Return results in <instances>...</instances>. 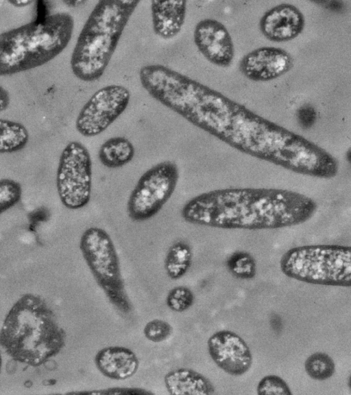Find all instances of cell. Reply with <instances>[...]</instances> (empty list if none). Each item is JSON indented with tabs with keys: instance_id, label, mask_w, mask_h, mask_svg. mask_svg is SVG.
Wrapping results in <instances>:
<instances>
[{
	"instance_id": "14",
	"label": "cell",
	"mask_w": 351,
	"mask_h": 395,
	"mask_svg": "<svg viewBox=\"0 0 351 395\" xmlns=\"http://www.w3.org/2000/svg\"><path fill=\"white\" fill-rule=\"evenodd\" d=\"M304 26L303 13L291 3L272 7L263 14L259 21L262 34L267 40L277 43L295 39L303 32Z\"/></svg>"
},
{
	"instance_id": "25",
	"label": "cell",
	"mask_w": 351,
	"mask_h": 395,
	"mask_svg": "<svg viewBox=\"0 0 351 395\" xmlns=\"http://www.w3.org/2000/svg\"><path fill=\"white\" fill-rule=\"evenodd\" d=\"M259 395H291L292 393L287 383L280 376L270 374L264 376L258 383Z\"/></svg>"
},
{
	"instance_id": "7",
	"label": "cell",
	"mask_w": 351,
	"mask_h": 395,
	"mask_svg": "<svg viewBox=\"0 0 351 395\" xmlns=\"http://www.w3.org/2000/svg\"><path fill=\"white\" fill-rule=\"evenodd\" d=\"M80 250L95 282L116 308L122 313L131 310L125 292L119 256L114 242L104 229L87 228L82 234Z\"/></svg>"
},
{
	"instance_id": "28",
	"label": "cell",
	"mask_w": 351,
	"mask_h": 395,
	"mask_svg": "<svg viewBox=\"0 0 351 395\" xmlns=\"http://www.w3.org/2000/svg\"><path fill=\"white\" fill-rule=\"evenodd\" d=\"M296 117L302 128L308 129L315 124L317 119V112L311 104H304L297 109Z\"/></svg>"
},
{
	"instance_id": "3",
	"label": "cell",
	"mask_w": 351,
	"mask_h": 395,
	"mask_svg": "<svg viewBox=\"0 0 351 395\" xmlns=\"http://www.w3.org/2000/svg\"><path fill=\"white\" fill-rule=\"evenodd\" d=\"M66 333L40 296L27 293L12 306L0 329V346L14 361L37 367L58 354Z\"/></svg>"
},
{
	"instance_id": "11",
	"label": "cell",
	"mask_w": 351,
	"mask_h": 395,
	"mask_svg": "<svg viewBox=\"0 0 351 395\" xmlns=\"http://www.w3.org/2000/svg\"><path fill=\"white\" fill-rule=\"evenodd\" d=\"M193 42L199 52L211 64L228 67L234 58V46L230 34L220 21L206 18L197 23Z\"/></svg>"
},
{
	"instance_id": "19",
	"label": "cell",
	"mask_w": 351,
	"mask_h": 395,
	"mask_svg": "<svg viewBox=\"0 0 351 395\" xmlns=\"http://www.w3.org/2000/svg\"><path fill=\"white\" fill-rule=\"evenodd\" d=\"M193 260L191 246L184 240L173 242L168 249L164 267L168 278L172 280L182 278L190 269Z\"/></svg>"
},
{
	"instance_id": "26",
	"label": "cell",
	"mask_w": 351,
	"mask_h": 395,
	"mask_svg": "<svg viewBox=\"0 0 351 395\" xmlns=\"http://www.w3.org/2000/svg\"><path fill=\"white\" fill-rule=\"evenodd\" d=\"M143 332L147 340L154 343H160L169 337L172 332V327L166 321L154 319L145 325Z\"/></svg>"
},
{
	"instance_id": "2",
	"label": "cell",
	"mask_w": 351,
	"mask_h": 395,
	"mask_svg": "<svg viewBox=\"0 0 351 395\" xmlns=\"http://www.w3.org/2000/svg\"><path fill=\"white\" fill-rule=\"evenodd\" d=\"M311 197L287 189L226 188L199 194L182 206L192 225L223 229H276L301 225L317 210Z\"/></svg>"
},
{
	"instance_id": "16",
	"label": "cell",
	"mask_w": 351,
	"mask_h": 395,
	"mask_svg": "<svg viewBox=\"0 0 351 395\" xmlns=\"http://www.w3.org/2000/svg\"><path fill=\"white\" fill-rule=\"evenodd\" d=\"M186 10V1H152L150 14L154 33L163 40L176 37L184 25Z\"/></svg>"
},
{
	"instance_id": "5",
	"label": "cell",
	"mask_w": 351,
	"mask_h": 395,
	"mask_svg": "<svg viewBox=\"0 0 351 395\" xmlns=\"http://www.w3.org/2000/svg\"><path fill=\"white\" fill-rule=\"evenodd\" d=\"M74 19L60 12L0 33V76L43 66L68 46Z\"/></svg>"
},
{
	"instance_id": "29",
	"label": "cell",
	"mask_w": 351,
	"mask_h": 395,
	"mask_svg": "<svg viewBox=\"0 0 351 395\" xmlns=\"http://www.w3.org/2000/svg\"><path fill=\"white\" fill-rule=\"evenodd\" d=\"M10 103V97L8 91L0 85V112L5 111Z\"/></svg>"
},
{
	"instance_id": "9",
	"label": "cell",
	"mask_w": 351,
	"mask_h": 395,
	"mask_svg": "<svg viewBox=\"0 0 351 395\" xmlns=\"http://www.w3.org/2000/svg\"><path fill=\"white\" fill-rule=\"evenodd\" d=\"M92 159L87 148L79 141H71L60 155L56 188L62 204L69 210L86 207L92 191Z\"/></svg>"
},
{
	"instance_id": "12",
	"label": "cell",
	"mask_w": 351,
	"mask_h": 395,
	"mask_svg": "<svg viewBox=\"0 0 351 395\" xmlns=\"http://www.w3.org/2000/svg\"><path fill=\"white\" fill-rule=\"evenodd\" d=\"M208 351L215 363L225 372L240 376L252 363V355L245 341L234 332L222 330L213 334L207 341Z\"/></svg>"
},
{
	"instance_id": "24",
	"label": "cell",
	"mask_w": 351,
	"mask_h": 395,
	"mask_svg": "<svg viewBox=\"0 0 351 395\" xmlns=\"http://www.w3.org/2000/svg\"><path fill=\"white\" fill-rule=\"evenodd\" d=\"M195 296L192 291L184 286L171 289L166 297V304L172 311L182 313L194 303Z\"/></svg>"
},
{
	"instance_id": "32",
	"label": "cell",
	"mask_w": 351,
	"mask_h": 395,
	"mask_svg": "<svg viewBox=\"0 0 351 395\" xmlns=\"http://www.w3.org/2000/svg\"><path fill=\"white\" fill-rule=\"evenodd\" d=\"M346 157H347L348 160L349 161H350V149L348 150Z\"/></svg>"
},
{
	"instance_id": "13",
	"label": "cell",
	"mask_w": 351,
	"mask_h": 395,
	"mask_svg": "<svg viewBox=\"0 0 351 395\" xmlns=\"http://www.w3.org/2000/svg\"><path fill=\"white\" fill-rule=\"evenodd\" d=\"M293 58L285 49L272 46L261 47L246 54L239 62L241 73L254 82H269L289 72Z\"/></svg>"
},
{
	"instance_id": "31",
	"label": "cell",
	"mask_w": 351,
	"mask_h": 395,
	"mask_svg": "<svg viewBox=\"0 0 351 395\" xmlns=\"http://www.w3.org/2000/svg\"><path fill=\"white\" fill-rule=\"evenodd\" d=\"M68 7L76 8L81 6L86 3V1L83 0H66L62 1Z\"/></svg>"
},
{
	"instance_id": "10",
	"label": "cell",
	"mask_w": 351,
	"mask_h": 395,
	"mask_svg": "<svg viewBox=\"0 0 351 395\" xmlns=\"http://www.w3.org/2000/svg\"><path fill=\"white\" fill-rule=\"evenodd\" d=\"M130 97L129 89L121 84L101 87L80 110L75 122L76 131L85 137L100 135L123 113Z\"/></svg>"
},
{
	"instance_id": "30",
	"label": "cell",
	"mask_w": 351,
	"mask_h": 395,
	"mask_svg": "<svg viewBox=\"0 0 351 395\" xmlns=\"http://www.w3.org/2000/svg\"><path fill=\"white\" fill-rule=\"evenodd\" d=\"M8 2L14 7L22 8L30 5L34 3L32 0H15V1H8Z\"/></svg>"
},
{
	"instance_id": "8",
	"label": "cell",
	"mask_w": 351,
	"mask_h": 395,
	"mask_svg": "<svg viewBox=\"0 0 351 395\" xmlns=\"http://www.w3.org/2000/svg\"><path fill=\"white\" fill-rule=\"evenodd\" d=\"M179 180L176 162L165 160L147 169L131 191L126 204L128 217L143 222L155 216L173 195Z\"/></svg>"
},
{
	"instance_id": "4",
	"label": "cell",
	"mask_w": 351,
	"mask_h": 395,
	"mask_svg": "<svg viewBox=\"0 0 351 395\" xmlns=\"http://www.w3.org/2000/svg\"><path fill=\"white\" fill-rule=\"evenodd\" d=\"M139 0H99L77 38L70 59L73 74L84 82L104 75Z\"/></svg>"
},
{
	"instance_id": "27",
	"label": "cell",
	"mask_w": 351,
	"mask_h": 395,
	"mask_svg": "<svg viewBox=\"0 0 351 395\" xmlns=\"http://www.w3.org/2000/svg\"><path fill=\"white\" fill-rule=\"evenodd\" d=\"M68 394H88V395H152L151 391L140 387H114L102 390H88L82 392H69Z\"/></svg>"
},
{
	"instance_id": "1",
	"label": "cell",
	"mask_w": 351,
	"mask_h": 395,
	"mask_svg": "<svg viewBox=\"0 0 351 395\" xmlns=\"http://www.w3.org/2000/svg\"><path fill=\"white\" fill-rule=\"evenodd\" d=\"M195 126L241 153L299 174L329 179L339 172L337 159L324 148L211 87Z\"/></svg>"
},
{
	"instance_id": "23",
	"label": "cell",
	"mask_w": 351,
	"mask_h": 395,
	"mask_svg": "<svg viewBox=\"0 0 351 395\" xmlns=\"http://www.w3.org/2000/svg\"><path fill=\"white\" fill-rule=\"evenodd\" d=\"M22 195L20 183L10 179H0V214L16 205Z\"/></svg>"
},
{
	"instance_id": "18",
	"label": "cell",
	"mask_w": 351,
	"mask_h": 395,
	"mask_svg": "<svg viewBox=\"0 0 351 395\" xmlns=\"http://www.w3.org/2000/svg\"><path fill=\"white\" fill-rule=\"evenodd\" d=\"M134 155V145L123 136L110 137L101 144L98 150L99 162L110 169L127 165L133 159Z\"/></svg>"
},
{
	"instance_id": "15",
	"label": "cell",
	"mask_w": 351,
	"mask_h": 395,
	"mask_svg": "<svg viewBox=\"0 0 351 395\" xmlns=\"http://www.w3.org/2000/svg\"><path fill=\"white\" fill-rule=\"evenodd\" d=\"M94 362L102 375L117 381L133 376L139 367V360L134 352L120 346L101 348L96 353Z\"/></svg>"
},
{
	"instance_id": "22",
	"label": "cell",
	"mask_w": 351,
	"mask_h": 395,
	"mask_svg": "<svg viewBox=\"0 0 351 395\" xmlns=\"http://www.w3.org/2000/svg\"><path fill=\"white\" fill-rule=\"evenodd\" d=\"M227 267L232 275L240 279H251L256 272L254 258L244 251H237L230 254L227 260Z\"/></svg>"
},
{
	"instance_id": "6",
	"label": "cell",
	"mask_w": 351,
	"mask_h": 395,
	"mask_svg": "<svg viewBox=\"0 0 351 395\" xmlns=\"http://www.w3.org/2000/svg\"><path fill=\"white\" fill-rule=\"evenodd\" d=\"M287 277L313 284L351 285V248L340 245H310L291 248L280 260Z\"/></svg>"
},
{
	"instance_id": "17",
	"label": "cell",
	"mask_w": 351,
	"mask_h": 395,
	"mask_svg": "<svg viewBox=\"0 0 351 395\" xmlns=\"http://www.w3.org/2000/svg\"><path fill=\"white\" fill-rule=\"evenodd\" d=\"M164 383L171 395H209L215 392L208 379L190 368H180L168 372Z\"/></svg>"
},
{
	"instance_id": "21",
	"label": "cell",
	"mask_w": 351,
	"mask_h": 395,
	"mask_svg": "<svg viewBox=\"0 0 351 395\" xmlns=\"http://www.w3.org/2000/svg\"><path fill=\"white\" fill-rule=\"evenodd\" d=\"M304 369L313 379L324 381L330 378L335 372V365L332 358L324 352H315L305 361Z\"/></svg>"
},
{
	"instance_id": "33",
	"label": "cell",
	"mask_w": 351,
	"mask_h": 395,
	"mask_svg": "<svg viewBox=\"0 0 351 395\" xmlns=\"http://www.w3.org/2000/svg\"><path fill=\"white\" fill-rule=\"evenodd\" d=\"M1 365H2V358H1V354L0 352V372H1Z\"/></svg>"
},
{
	"instance_id": "20",
	"label": "cell",
	"mask_w": 351,
	"mask_h": 395,
	"mask_svg": "<svg viewBox=\"0 0 351 395\" xmlns=\"http://www.w3.org/2000/svg\"><path fill=\"white\" fill-rule=\"evenodd\" d=\"M29 137V132L23 124L0 118V154L21 150L27 144Z\"/></svg>"
}]
</instances>
